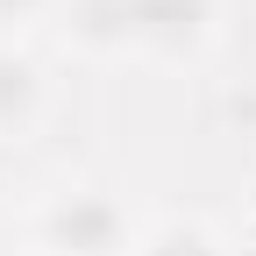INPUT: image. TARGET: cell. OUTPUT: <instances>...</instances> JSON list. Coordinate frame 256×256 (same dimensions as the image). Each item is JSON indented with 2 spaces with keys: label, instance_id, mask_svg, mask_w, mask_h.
I'll return each instance as SVG.
<instances>
[{
  "label": "cell",
  "instance_id": "obj_1",
  "mask_svg": "<svg viewBox=\"0 0 256 256\" xmlns=\"http://www.w3.org/2000/svg\"><path fill=\"white\" fill-rule=\"evenodd\" d=\"M136 235L107 185H57L36 206V256H136Z\"/></svg>",
  "mask_w": 256,
  "mask_h": 256
},
{
  "label": "cell",
  "instance_id": "obj_2",
  "mask_svg": "<svg viewBox=\"0 0 256 256\" xmlns=\"http://www.w3.org/2000/svg\"><path fill=\"white\" fill-rule=\"evenodd\" d=\"M220 0H128V57L150 64H200L214 50Z\"/></svg>",
  "mask_w": 256,
  "mask_h": 256
},
{
  "label": "cell",
  "instance_id": "obj_3",
  "mask_svg": "<svg viewBox=\"0 0 256 256\" xmlns=\"http://www.w3.org/2000/svg\"><path fill=\"white\" fill-rule=\"evenodd\" d=\"M50 114V78L22 43H0V142H28Z\"/></svg>",
  "mask_w": 256,
  "mask_h": 256
},
{
  "label": "cell",
  "instance_id": "obj_4",
  "mask_svg": "<svg viewBox=\"0 0 256 256\" xmlns=\"http://www.w3.org/2000/svg\"><path fill=\"white\" fill-rule=\"evenodd\" d=\"M57 28L78 57H128V0H64Z\"/></svg>",
  "mask_w": 256,
  "mask_h": 256
},
{
  "label": "cell",
  "instance_id": "obj_5",
  "mask_svg": "<svg viewBox=\"0 0 256 256\" xmlns=\"http://www.w3.org/2000/svg\"><path fill=\"white\" fill-rule=\"evenodd\" d=\"M136 256H228V242L200 214H164V220H150L136 235Z\"/></svg>",
  "mask_w": 256,
  "mask_h": 256
},
{
  "label": "cell",
  "instance_id": "obj_6",
  "mask_svg": "<svg viewBox=\"0 0 256 256\" xmlns=\"http://www.w3.org/2000/svg\"><path fill=\"white\" fill-rule=\"evenodd\" d=\"M64 8V0H0V43H22V28H36Z\"/></svg>",
  "mask_w": 256,
  "mask_h": 256
},
{
  "label": "cell",
  "instance_id": "obj_7",
  "mask_svg": "<svg viewBox=\"0 0 256 256\" xmlns=\"http://www.w3.org/2000/svg\"><path fill=\"white\" fill-rule=\"evenodd\" d=\"M249 214H256V171H249Z\"/></svg>",
  "mask_w": 256,
  "mask_h": 256
}]
</instances>
